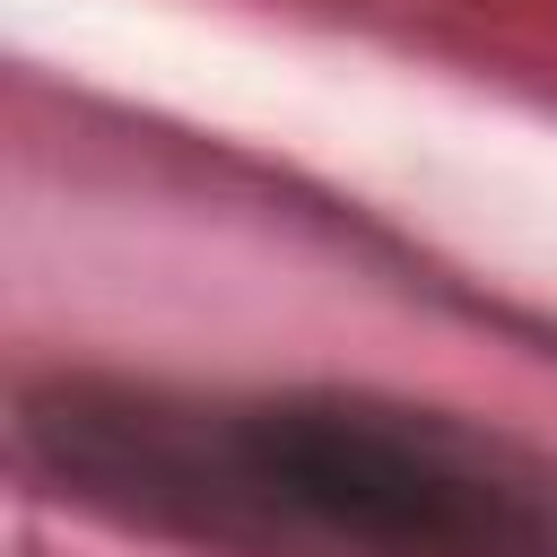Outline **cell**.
Instances as JSON below:
<instances>
[{
    "mask_svg": "<svg viewBox=\"0 0 557 557\" xmlns=\"http://www.w3.org/2000/svg\"><path fill=\"white\" fill-rule=\"evenodd\" d=\"M26 461L139 531L235 557H557V453L383 400H183L61 374L17 409Z\"/></svg>",
    "mask_w": 557,
    "mask_h": 557,
    "instance_id": "1",
    "label": "cell"
}]
</instances>
